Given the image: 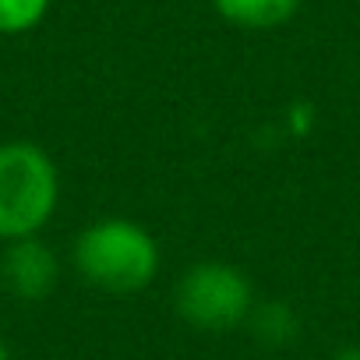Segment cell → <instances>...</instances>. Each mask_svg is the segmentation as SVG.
I'll list each match as a JSON object with an SVG mask.
<instances>
[{
    "label": "cell",
    "mask_w": 360,
    "mask_h": 360,
    "mask_svg": "<svg viewBox=\"0 0 360 360\" xmlns=\"http://www.w3.org/2000/svg\"><path fill=\"white\" fill-rule=\"evenodd\" d=\"M78 276L106 293H141L155 283L162 251L155 237L124 216H106L89 223L71 248Z\"/></svg>",
    "instance_id": "cell-1"
},
{
    "label": "cell",
    "mask_w": 360,
    "mask_h": 360,
    "mask_svg": "<svg viewBox=\"0 0 360 360\" xmlns=\"http://www.w3.org/2000/svg\"><path fill=\"white\" fill-rule=\"evenodd\" d=\"M60 205V173L32 141L0 145V240L39 237Z\"/></svg>",
    "instance_id": "cell-2"
},
{
    "label": "cell",
    "mask_w": 360,
    "mask_h": 360,
    "mask_svg": "<svg viewBox=\"0 0 360 360\" xmlns=\"http://www.w3.org/2000/svg\"><path fill=\"white\" fill-rule=\"evenodd\" d=\"M176 314L202 332H230L255 311L251 279L230 262H198L176 279Z\"/></svg>",
    "instance_id": "cell-3"
},
{
    "label": "cell",
    "mask_w": 360,
    "mask_h": 360,
    "mask_svg": "<svg viewBox=\"0 0 360 360\" xmlns=\"http://www.w3.org/2000/svg\"><path fill=\"white\" fill-rule=\"evenodd\" d=\"M0 276H4L8 290L22 300H43L60 276V262L50 251V244H43L39 237H25V240H11L0 258Z\"/></svg>",
    "instance_id": "cell-4"
},
{
    "label": "cell",
    "mask_w": 360,
    "mask_h": 360,
    "mask_svg": "<svg viewBox=\"0 0 360 360\" xmlns=\"http://www.w3.org/2000/svg\"><path fill=\"white\" fill-rule=\"evenodd\" d=\"M223 22L248 29V32H272L297 18L304 0H212Z\"/></svg>",
    "instance_id": "cell-5"
},
{
    "label": "cell",
    "mask_w": 360,
    "mask_h": 360,
    "mask_svg": "<svg viewBox=\"0 0 360 360\" xmlns=\"http://www.w3.org/2000/svg\"><path fill=\"white\" fill-rule=\"evenodd\" d=\"M53 0H0V36H25L43 25Z\"/></svg>",
    "instance_id": "cell-6"
},
{
    "label": "cell",
    "mask_w": 360,
    "mask_h": 360,
    "mask_svg": "<svg viewBox=\"0 0 360 360\" xmlns=\"http://www.w3.org/2000/svg\"><path fill=\"white\" fill-rule=\"evenodd\" d=\"M332 360H360V346H346V349H339Z\"/></svg>",
    "instance_id": "cell-7"
},
{
    "label": "cell",
    "mask_w": 360,
    "mask_h": 360,
    "mask_svg": "<svg viewBox=\"0 0 360 360\" xmlns=\"http://www.w3.org/2000/svg\"><path fill=\"white\" fill-rule=\"evenodd\" d=\"M0 360H11V349H8L4 342H0Z\"/></svg>",
    "instance_id": "cell-8"
}]
</instances>
